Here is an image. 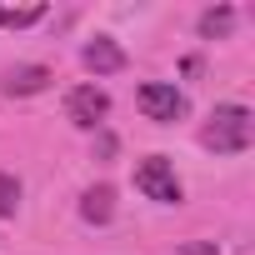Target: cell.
I'll list each match as a JSON object with an SVG mask.
<instances>
[{
  "label": "cell",
  "mask_w": 255,
  "mask_h": 255,
  "mask_svg": "<svg viewBox=\"0 0 255 255\" xmlns=\"http://www.w3.org/2000/svg\"><path fill=\"white\" fill-rule=\"evenodd\" d=\"M35 20H45V5H20V10L0 5V25H5V30H25V25H35Z\"/></svg>",
  "instance_id": "9c48e42d"
},
{
  "label": "cell",
  "mask_w": 255,
  "mask_h": 255,
  "mask_svg": "<svg viewBox=\"0 0 255 255\" xmlns=\"http://www.w3.org/2000/svg\"><path fill=\"white\" fill-rule=\"evenodd\" d=\"M65 115L80 125V130H95V125L110 115V95H105L100 85H75V90L65 95Z\"/></svg>",
  "instance_id": "277c9868"
},
{
  "label": "cell",
  "mask_w": 255,
  "mask_h": 255,
  "mask_svg": "<svg viewBox=\"0 0 255 255\" xmlns=\"http://www.w3.org/2000/svg\"><path fill=\"white\" fill-rule=\"evenodd\" d=\"M135 105H140V115L155 120V125H170V120L185 115V95H180L175 85H165V80H145V85L135 90Z\"/></svg>",
  "instance_id": "3957f363"
},
{
  "label": "cell",
  "mask_w": 255,
  "mask_h": 255,
  "mask_svg": "<svg viewBox=\"0 0 255 255\" xmlns=\"http://www.w3.org/2000/svg\"><path fill=\"white\" fill-rule=\"evenodd\" d=\"M80 60H85V70H95V75H115V70H125V50H120L110 35H95V40L80 50Z\"/></svg>",
  "instance_id": "5b68a950"
},
{
  "label": "cell",
  "mask_w": 255,
  "mask_h": 255,
  "mask_svg": "<svg viewBox=\"0 0 255 255\" xmlns=\"http://www.w3.org/2000/svg\"><path fill=\"white\" fill-rule=\"evenodd\" d=\"M230 30H235V10H230V5H220V10H205V15H200V35H205V40H225Z\"/></svg>",
  "instance_id": "ba28073f"
},
{
  "label": "cell",
  "mask_w": 255,
  "mask_h": 255,
  "mask_svg": "<svg viewBox=\"0 0 255 255\" xmlns=\"http://www.w3.org/2000/svg\"><path fill=\"white\" fill-rule=\"evenodd\" d=\"M135 190H140L145 200H155V205H180V195H185L165 155H145V160L135 165Z\"/></svg>",
  "instance_id": "7a4b0ae2"
},
{
  "label": "cell",
  "mask_w": 255,
  "mask_h": 255,
  "mask_svg": "<svg viewBox=\"0 0 255 255\" xmlns=\"http://www.w3.org/2000/svg\"><path fill=\"white\" fill-rule=\"evenodd\" d=\"M45 85H50L45 65H10L5 70V95H40Z\"/></svg>",
  "instance_id": "8992f818"
},
{
  "label": "cell",
  "mask_w": 255,
  "mask_h": 255,
  "mask_svg": "<svg viewBox=\"0 0 255 255\" xmlns=\"http://www.w3.org/2000/svg\"><path fill=\"white\" fill-rule=\"evenodd\" d=\"M200 140H205L215 155H240V150H250V140H255V115H250L245 105H215V110H210V125L200 130Z\"/></svg>",
  "instance_id": "6da1fadb"
},
{
  "label": "cell",
  "mask_w": 255,
  "mask_h": 255,
  "mask_svg": "<svg viewBox=\"0 0 255 255\" xmlns=\"http://www.w3.org/2000/svg\"><path fill=\"white\" fill-rule=\"evenodd\" d=\"M15 210H20V185H15V180H10L5 170H0V215L10 220Z\"/></svg>",
  "instance_id": "30bf717a"
},
{
  "label": "cell",
  "mask_w": 255,
  "mask_h": 255,
  "mask_svg": "<svg viewBox=\"0 0 255 255\" xmlns=\"http://www.w3.org/2000/svg\"><path fill=\"white\" fill-rule=\"evenodd\" d=\"M80 215H85L90 225H105V220L115 215V190H110V185H90V190L80 195Z\"/></svg>",
  "instance_id": "52a82bcc"
}]
</instances>
